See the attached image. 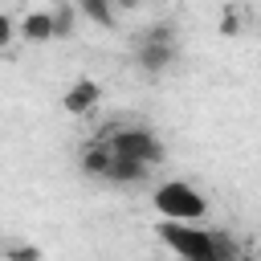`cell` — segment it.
<instances>
[{
  "label": "cell",
  "instance_id": "cell-4",
  "mask_svg": "<svg viewBox=\"0 0 261 261\" xmlns=\"http://www.w3.org/2000/svg\"><path fill=\"white\" fill-rule=\"evenodd\" d=\"M106 143H110V151H122V155L143 159V163H151V167L163 159V143H159L147 126H126V130H114Z\"/></svg>",
  "mask_w": 261,
  "mask_h": 261
},
{
  "label": "cell",
  "instance_id": "cell-10",
  "mask_svg": "<svg viewBox=\"0 0 261 261\" xmlns=\"http://www.w3.org/2000/svg\"><path fill=\"white\" fill-rule=\"evenodd\" d=\"M53 37H73V4H61L53 12Z\"/></svg>",
  "mask_w": 261,
  "mask_h": 261
},
{
  "label": "cell",
  "instance_id": "cell-13",
  "mask_svg": "<svg viewBox=\"0 0 261 261\" xmlns=\"http://www.w3.org/2000/svg\"><path fill=\"white\" fill-rule=\"evenodd\" d=\"M139 4H143V0H114V8H126V12H130V8H139Z\"/></svg>",
  "mask_w": 261,
  "mask_h": 261
},
{
  "label": "cell",
  "instance_id": "cell-11",
  "mask_svg": "<svg viewBox=\"0 0 261 261\" xmlns=\"http://www.w3.org/2000/svg\"><path fill=\"white\" fill-rule=\"evenodd\" d=\"M237 29H241V16H237V12H224V20H220V33H224V37H237Z\"/></svg>",
  "mask_w": 261,
  "mask_h": 261
},
{
  "label": "cell",
  "instance_id": "cell-7",
  "mask_svg": "<svg viewBox=\"0 0 261 261\" xmlns=\"http://www.w3.org/2000/svg\"><path fill=\"white\" fill-rule=\"evenodd\" d=\"M16 37L41 45V41H53V12H29L20 24H16Z\"/></svg>",
  "mask_w": 261,
  "mask_h": 261
},
{
  "label": "cell",
  "instance_id": "cell-3",
  "mask_svg": "<svg viewBox=\"0 0 261 261\" xmlns=\"http://www.w3.org/2000/svg\"><path fill=\"white\" fill-rule=\"evenodd\" d=\"M139 65H143V73H163V69L175 65V33H171V24L147 29V37L139 41Z\"/></svg>",
  "mask_w": 261,
  "mask_h": 261
},
{
  "label": "cell",
  "instance_id": "cell-5",
  "mask_svg": "<svg viewBox=\"0 0 261 261\" xmlns=\"http://www.w3.org/2000/svg\"><path fill=\"white\" fill-rule=\"evenodd\" d=\"M147 175H151V163H143V159H130V155H122V151H110V159H106V171H102V179H110V184H122V188H130V184H147Z\"/></svg>",
  "mask_w": 261,
  "mask_h": 261
},
{
  "label": "cell",
  "instance_id": "cell-12",
  "mask_svg": "<svg viewBox=\"0 0 261 261\" xmlns=\"http://www.w3.org/2000/svg\"><path fill=\"white\" fill-rule=\"evenodd\" d=\"M12 37H16V24H12V20H8L4 12H0V49H4V45H8Z\"/></svg>",
  "mask_w": 261,
  "mask_h": 261
},
{
  "label": "cell",
  "instance_id": "cell-8",
  "mask_svg": "<svg viewBox=\"0 0 261 261\" xmlns=\"http://www.w3.org/2000/svg\"><path fill=\"white\" fill-rule=\"evenodd\" d=\"M94 24H102V29H114V20H118V8H114V0H73Z\"/></svg>",
  "mask_w": 261,
  "mask_h": 261
},
{
  "label": "cell",
  "instance_id": "cell-6",
  "mask_svg": "<svg viewBox=\"0 0 261 261\" xmlns=\"http://www.w3.org/2000/svg\"><path fill=\"white\" fill-rule=\"evenodd\" d=\"M98 98H102V86H98L94 77H77V82L65 90L61 106H65V114H86V110L98 106Z\"/></svg>",
  "mask_w": 261,
  "mask_h": 261
},
{
  "label": "cell",
  "instance_id": "cell-2",
  "mask_svg": "<svg viewBox=\"0 0 261 261\" xmlns=\"http://www.w3.org/2000/svg\"><path fill=\"white\" fill-rule=\"evenodd\" d=\"M151 200H155V212L167 216V220H188V224H196V220L208 216V200H204L188 179H163Z\"/></svg>",
  "mask_w": 261,
  "mask_h": 261
},
{
  "label": "cell",
  "instance_id": "cell-1",
  "mask_svg": "<svg viewBox=\"0 0 261 261\" xmlns=\"http://www.w3.org/2000/svg\"><path fill=\"white\" fill-rule=\"evenodd\" d=\"M159 241L184 257V261H228L232 257V245L228 237L212 232V228H188V220H167L159 224Z\"/></svg>",
  "mask_w": 261,
  "mask_h": 261
},
{
  "label": "cell",
  "instance_id": "cell-14",
  "mask_svg": "<svg viewBox=\"0 0 261 261\" xmlns=\"http://www.w3.org/2000/svg\"><path fill=\"white\" fill-rule=\"evenodd\" d=\"M61 4H73V0H61Z\"/></svg>",
  "mask_w": 261,
  "mask_h": 261
},
{
  "label": "cell",
  "instance_id": "cell-9",
  "mask_svg": "<svg viewBox=\"0 0 261 261\" xmlns=\"http://www.w3.org/2000/svg\"><path fill=\"white\" fill-rule=\"evenodd\" d=\"M106 159H110V143H106V139H98V143H90V147L82 151V171L102 179V171H106Z\"/></svg>",
  "mask_w": 261,
  "mask_h": 261
}]
</instances>
